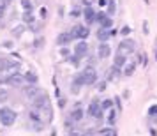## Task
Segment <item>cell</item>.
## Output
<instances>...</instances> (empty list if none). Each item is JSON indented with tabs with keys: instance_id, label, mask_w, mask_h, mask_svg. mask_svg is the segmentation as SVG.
<instances>
[{
	"instance_id": "4dcf8cb0",
	"label": "cell",
	"mask_w": 157,
	"mask_h": 136,
	"mask_svg": "<svg viewBox=\"0 0 157 136\" xmlns=\"http://www.w3.org/2000/svg\"><path fill=\"white\" fill-rule=\"evenodd\" d=\"M141 64L147 65V55H141Z\"/></svg>"
},
{
	"instance_id": "8992f818",
	"label": "cell",
	"mask_w": 157,
	"mask_h": 136,
	"mask_svg": "<svg viewBox=\"0 0 157 136\" xmlns=\"http://www.w3.org/2000/svg\"><path fill=\"white\" fill-rule=\"evenodd\" d=\"M134 48H136L134 41H131V39H124V41L120 43V46H118V53H122V55H124V53H127V51H129V53H132Z\"/></svg>"
},
{
	"instance_id": "83f0119b",
	"label": "cell",
	"mask_w": 157,
	"mask_h": 136,
	"mask_svg": "<svg viewBox=\"0 0 157 136\" xmlns=\"http://www.w3.org/2000/svg\"><path fill=\"white\" fill-rule=\"evenodd\" d=\"M0 99H2V101L7 99V92H6V90H0Z\"/></svg>"
},
{
	"instance_id": "f1b7e54d",
	"label": "cell",
	"mask_w": 157,
	"mask_h": 136,
	"mask_svg": "<svg viewBox=\"0 0 157 136\" xmlns=\"http://www.w3.org/2000/svg\"><path fill=\"white\" fill-rule=\"evenodd\" d=\"M46 14H48V9H46V7H41V16H43V18H46Z\"/></svg>"
},
{
	"instance_id": "5bb4252c",
	"label": "cell",
	"mask_w": 157,
	"mask_h": 136,
	"mask_svg": "<svg viewBox=\"0 0 157 136\" xmlns=\"http://www.w3.org/2000/svg\"><path fill=\"white\" fill-rule=\"evenodd\" d=\"M72 41V37H71V34H67V32H65V34H60V36L57 37V43L60 44V46H65V44H69Z\"/></svg>"
},
{
	"instance_id": "484cf974",
	"label": "cell",
	"mask_w": 157,
	"mask_h": 136,
	"mask_svg": "<svg viewBox=\"0 0 157 136\" xmlns=\"http://www.w3.org/2000/svg\"><path fill=\"white\" fill-rule=\"evenodd\" d=\"M129 34H131V27H127V25H125V27L122 29V36H129Z\"/></svg>"
},
{
	"instance_id": "d6986e66",
	"label": "cell",
	"mask_w": 157,
	"mask_h": 136,
	"mask_svg": "<svg viewBox=\"0 0 157 136\" xmlns=\"http://www.w3.org/2000/svg\"><path fill=\"white\" fill-rule=\"evenodd\" d=\"M21 6H23V9H25V13H32V9H34L32 0H21Z\"/></svg>"
},
{
	"instance_id": "1f68e13d",
	"label": "cell",
	"mask_w": 157,
	"mask_h": 136,
	"mask_svg": "<svg viewBox=\"0 0 157 136\" xmlns=\"http://www.w3.org/2000/svg\"><path fill=\"white\" fill-rule=\"evenodd\" d=\"M64 104H65V101L62 99V97H60V101H58V106H60V108H64Z\"/></svg>"
},
{
	"instance_id": "52a82bcc",
	"label": "cell",
	"mask_w": 157,
	"mask_h": 136,
	"mask_svg": "<svg viewBox=\"0 0 157 136\" xmlns=\"http://www.w3.org/2000/svg\"><path fill=\"white\" fill-rule=\"evenodd\" d=\"M86 51H88V44H86V41H79L78 44H76V48H74V55L78 58L85 57Z\"/></svg>"
},
{
	"instance_id": "7402d4cb",
	"label": "cell",
	"mask_w": 157,
	"mask_h": 136,
	"mask_svg": "<svg viewBox=\"0 0 157 136\" xmlns=\"http://www.w3.org/2000/svg\"><path fill=\"white\" fill-rule=\"evenodd\" d=\"M111 106H113V101L111 99H104L101 103V110H102V111H104V110H111Z\"/></svg>"
},
{
	"instance_id": "603a6c76",
	"label": "cell",
	"mask_w": 157,
	"mask_h": 136,
	"mask_svg": "<svg viewBox=\"0 0 157 136\" xmlns=\"http://www.w3.org/2000/svg\"><path fill=\"white\" fill-rule=\"evenodd\" d=\"M115 120H117V113H115V110H109V115H108V124H109V127H113Z\"/></svg>"
},
{
	"instance_id": "cb8c5ba5",
	"label": "cell",
	"mask_w": 157,
	"mask_h": 136,
	"mask_svg": "<svg viewBox=\"0 0 157 136\" xmlns=\"http://www.w3.org/2000/svg\"><path fill=\"white\" fill-rule=\"evenodd\" d=\"M113 13H115V2L109 0V4H108V16H111Z\"/></svg>"
},
{
	"instance_id": "e575fe53",
	"label": "cell",
	"mask_w": 157,
	"mask_h": 136,
	"mask_svg": "<svg viewBox=\"0 0 157 136\" xmlns=\"http://www.w3.org/2000/svg\"><path fill=\"white\" fill-rule=\"evenodd\" d=\"M155 60H157V53H155Z\"/></svg>"
},
{
	"instance_id": "ba28073f",
	"label": "cell",
	"mask_w": 157,
	"mask_h": 136,
	"mask_svg": "<svg viewBox=\"0 0 157 136\" xmlns=\"http://www.w3.org/2000/svg\"><path fill=\"white\" fill-rule=\"evenodd\" d=\"M18 67H20V65L14 64L13 60H9V58H0V71H7V69H16V71H18Z\"/></svg>"
},
{
	"instance_id": "9c48e42d",
	"label": "cell",
	"mask_w": 157,
	"mask_h": 136,
	"mask_svg": "<svg viewBox=\"0 0 157 136\" xmlns=\"http://www.w3.org/2000/svg\"><path fill=\"white\" fill-rule=\"evenodd\" d=\"M109 53H111L109 44L101 43V44H99V50H97V55H99V58H108V57H109Z\"/></svg>"
},
{
	"instance_id": "d6a6232c",
	"label": "cell",
	"mask_w": 157,
	"mask_h": 136,
	"mask_svg": "<svg viewBox=\"0 0 157 136\" xmlns=\"http://www.w3.org/2000/svg\"><path fill=\"white\" fill-rule=\"evenodd\" d=\"M150 113H157V106H154V108H150Z\"/></svg>"
},
{
	"instance_id": "8fae6325",
	"label": "cell",
	"mask_w": 157,
	"mask_h": 136,
	"mask_svg": "<svg viewBox=\"0 0 157 136\" xmlns=\"http://www.w3.org/2000/svg\"><path fill=\"white\" fill-rule=\"evenodd\" d=\"M71 119H72V122H81V119H83V108L81 106L74 108L71 113Z\"/></svg>"
},
{
	"instance_id": "5b68a950",
	"label": "cell",
	"mask_w": 157,
	"mask_h": 136,
	"mask_svg": "<svg viewBox=\"0 0 157 136\" xmlns=\"http://www.w3.org/2000/svg\"><path fill=\"white\" fill-rule=\"evenodd\" d=\"M88 115H92L94 119H102V110H101V104L97 99H94L88 106Z\"/></svg>"
},
{
	"instance_id": "44dd1931",
	"label": "cell",
	"mask_w": 157,
	"mask_h": 136,
	"mask_svg": "<svg viewBox=\"0 0 157 136\" xmlns=\"http://www.w3.org/2000/svg\"><path fill=\"white\" fill-rule=\"evenodd\" d=\"M134 65L136 64H125V67H124V76H131L134 72Z\"/></svg>"
},
{
	"instance_id": "836d02e7",
	"label": "cell",
	"mask_w": 157,
	"mask_h": 136,
	"mask_svg": "<svg viewBox=\"0 0 157 136\" xmlns=\"http://www.w3.org/2000/svg\"><path fill=\"white\" fill-rule=\"evenodd\" d=\"M106 4V0H99V6H104Z\"/></svg>"
},
{
	"instance_id": "30bf717a",
	"label": "cell",
	"mask_w": 157,
	"mask_h": 136,
	"mask_svg": "<svg viewBox=\"0 0 157 136\" xmlns=\"http://www.w3.org/2000/svg\"><path fill=\"white\" fill-rule=\"evenodd\" d=\"M124 65H125V55H122V53H117V55H115L113 67H115V69H122Z\"/></svg>"
},
{
	"instance_id": "e0dca14e",
	"label": "cell",
	"mask_w": 157,
	"mask_h": 136,
	"mask_svg": "<svg viewBox=\"0 0 157 136\" xmlns=\"http://www.w3.org/2000/svg\"><path fill=\"white\" fill-rule=\"evenodd\" d=\"M101 136H117V131H115L113 127H104L99 131Z\"/></svg>"
},
{
	"instance_id": "ac0fdd59",
	"label": "cell",
	"mask_w": 157,
	"mask_h": 136,
	"mask_svg": "<svg viewBox=\"0 0 157 136\" xmlns=\"http://www.w3.org/2000/svg\"><path fill=\"white\" fill-rule=\"evenodd\" d=\"M111 25H113V20L109 18V16H106L102 21H101V29H104V30H108V29H111Z\"/></svg>"
},
{
	"instance_id": "7c38bea8",
	"label": "cell",
	"mask_w": 157,
	"mask_h": 136,
	"mask_svg": "<svg viewBox=\"0 0 157 136\" xmlns=\"http://www.w3.org/2000/svg\"><path fill=\"white\" fill-rule=\"evenodd\" d=\"M83 16H85L86 23H94L95 21V11H94L92 7H86L85 11H83Z\"/></svg>"
},
{
	"instance_id": "2e32d148",
	"label": "cell",
	"mask_w": 157,
	"mask_h": 136,
	"mask_svg": "<svg viewBox=\"0 0 157 136\" xmlns=\"http://www.w3.org/2000/svg\"><path fill=\"white\" fill-rule=\"evenodd\" d=\"M23 80H25V81H27V83H32V85H36L37 83V74L36 72H27V74H25V76H23Z\"/></svg>"
},
{
	"instance_id": "d4e9b609",
	"label": "cell",
	"mask_w": 157,
	"mask_h": 136,
	"mask_svg": "<svg viewBox=\"0 0 157 136\" xmlns=\"http://www.w3.org/2000/svg\"><path fill=\"white\" fill-rule=\"evenodd\" d=\"M106 16H108L106 13H102V11H101L99 14H95V20H97V21L101 23V21H102V20H104V18H106Z\"/></svg>"
},
{
	"instance_id": "7a4b0ae2",
	"label": "cell",
	"mask_w": 157,
	"mask_h": 136,
	"mask_svg": "<svg viewBox=\"0 0 157 136\" xmlns=\"http://www.w3.org/2000/svg\"><path fill=\"white\" fill-rule=\"evenodd\" d=\"M0 122H2V126L11 127L16 122V113L11 108H2V110H0Z\"/></svg>"
},
{
	"instance_id": "f546056e",
	"label": "cell",
	"mask_w": 157,
	"mask_h": 136,
	"mask_svg": "<svg viewBox=\"0 0 157 136\" xmlns=\"http://www.w3.org/2000/svg\"><path fill=\"white\" fill-rule=\"evenodd\" d=\"M11 2H13V0H2V6H4V7H7Z\"/></svg>"
},
{
	"instance_id": "277c9868",
	"label": "cell",
	"mask_w": 157,
	"mask_h": 136,
	"mask_svg": "<svg viewBox=\"0 0 157 136\" xmlns=\"http://www.w3.org/2000/svg\"><path fill=\"white\" fill-rule=\"evenodd\" d=\"M71 34L72 39H79V41H85L86 37H88V27L85 25H74L72 30L69 32Z\"/></svg>"
},
{
	"instance_id": "4316f807",
	"label": "cell",
	"mask_w": 157,
	"mask_h": 136,
	"mask_svg": "<svg viewBox=\"0 0 157 136\" xmlns=\"http://www.w3.org/2000/svg\"><path fill=\"white\" fill-rule=\"evenodd\" d=\"M115 101H117V111L120 113V111H122V101H120V97H117Z\"/></svg>"
},
{
	"instance_id": "9a60e30c",
	"label": "cell",
	"mask_w": 157,
	"mask_h": 136,
	"mask_svg": "<svg viewBox=\"0 0 157 136\" xmlns=\"http://www.w3.org/2000/svg\"><path fill=\"white\" fill-rule=\"evenodd\" d=\"M109 36H111V34H109L108 30H104V29H99V32H97V39H99V43H106Z\"/></svg>"
},
{
	"instance_id": "ffe728a7",
	"label": "cell",
	"mask_w": 157,
	"mask_h": 136,
	"mask_svg": "<svg viewBox=\"0 0 157 136\" xmlns=\"http://www.w3.org/2000/svg\"><path fill=\"white\" fill-rule=\"evenodd\" d=\"M25 95L30 97V99H36L37 97V88H34V87H32V88H25Z\"/></svg>"
},
{
	"instance_id": "4fadbf2b",
	"label": "cell",
	"mask_w": 157,
	"mask_h": 136,
	"mask_svg": "<svg viewBox=\"0 0 157 136\" xmlns=\"http://www.w3.org/2000/svg\"><path fill=\"white\" fill-rule=\"evenodd\" d=\"M21 80H23V78L18 74V72H16V74H11V76H9L7 80H4V81H7L9 85H13V87H18L20 83H21Z\"/></svg>"
},
{
	"instance_id": "3957f363",
	"label": "cell",
	"mask_w": 157,
	"mask_h": 136,
	"mask_svg": "<svg viewBox=\"0 0 157 136\" xmlns=\"http://www.w3.org/2000/svg\"><path fill=\"white\" fill-rule=\"evenodd\" d=\"M78 76H79L83 85H94L97 81V72H95L94 67H86L85 71L81 72V74H78Z\"/></svg>"
},
{
	"instance_id": "6da1fadb",
	"label": "cell",
	"mask_w": 157,
	"mask_h": 136,
	"mask_svg": "<svg viewBox=\"0 0 157 136\" xmlns=\"http://www.w3.org/2000/svg\"><path fill=\"white\" fill-rule=\"evenodd\" d=\"M34 108H36V110H41V111H46V120H48V122L51 120L53 111H51L50 97H48L46 94H39L36 99H34Z\"/></svg>"
}]
</instances>
